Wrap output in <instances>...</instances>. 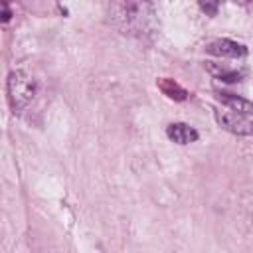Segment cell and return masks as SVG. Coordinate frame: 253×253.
<instances>
[{"label":"cell","instance_id":"obj_1","mask_svg":"<svg viewBox=\"0 0 253 253\" xmlns=\"http://www.w3.org/2000/svg\"><path fill=\"white\" fill-rule=\"evenodd\" d=\"M107 20L121 34L148 40L156 34V10L150 2H111L107 6Z\"/></svg>","mask_w":253,"mask_h":253},{"label":"cell","instance_id":"obj_2","mask_svg":"<svg viewBox=\"0 0 253 253\" xmlns=\"http://www.w3.org/2000/svg\"><path fill=\"white\" fill-rule=\"evenodd\" d=\"M6 93H8V103L14 109V113H20L34 101V97L38 93V83L30 73L16 69L8 75Z\"/></svg>","mask_w":253,"mask_h":253},{"label":"cell","instance_id":"obj_3","mask_svg":"<svg viewBox=\"0 0 253 253\" xmlns=\"http://www.w3.org/2000/svg\"><path fill=\"white\" fill-rule=\"evenodd\" d=\"M213 115H215L217 125H219L221 128H225L227 132H231V134L247 136V134L253 132V123H251L247 117H243V115H239V113H235V111L215 107V109H213Z\"/></svg>","mask_w":253,"mask_h":253},{"label":"cell","instance_id":"obj_4","mask_svg":"<svg viewBox=\"0 0 253 253\" xmlns=\"http://www.w3.org/2000/svg\"><path fill=\"white\" fill-rule=\"evenodd\" d=\"M208 53L211 55H217V57H231V59H237V57H245L247 55V47L239 42H233V40H227V38H219V40H213L208 43Z\"/></svg>","mask_w":253,"mask_h":253},{"label":"cell","instance_id":"obj_5","mask_svg":"<svg viewBox=\"0 0 253 253\" xmlns=\"http://www.w3.org/2000/svg\"><path fill=\"white\" fill-rule=\"evenodd\" d=\"M215 97L229 111H235V113H239L243 117L253 115V103L243 99V97H239V95H233V93H227V91H215Z\"/></svg>","mask_w":253,"mask_h":253},{"label":"cell","instance_id":"obj_6","mask_svg":"<svg viewBox=\"0 0 253 253\" xmlns=\"http://www.w3.org/2000/svg\"><path fill=\"white\" fill-rule=\"evenodd\" d=\"M166 136L176 144H190L198 140V130L186 123H170L166 126Z\"/></svg>","mask_w":253,"mask_h":253},{"label":"cell","instance_id":"obj_7","mask_svg":"<svg viewBox=\"0 0 253 253\" xmlns=\"http://www.w3.org/2000/svg\"><path fill=\"white\" fill-rule=\"evenodd\" d=\"M156 85H158V89H160L168 99H172V101H186L188 95H190L180 83H176V81L170 79V77H160V79L156 81Z\"/></svg>","mask_w":253,"mask_h":253},{"label":"cell","instance_id":"obj_8","mask_svg":"<svg viewBox=\"0 0 253 253\" xmlns=\"http://www.w3.org/2000/svg\"><path fill=\"white\" fill-rule=\"evenodd\" d=\"M206 69H208L215 79H221V81H227V83L241 81V77H243V73H241V71L227 69V67H225V65H221V63H211V61H208V63H206Z\"/></svg>","mask_w":253,"mask_h":253},{"label":"cell","instance_id":"obj_9","mask_svg":"<svg viewBox=\"0 0 253 253\" xmlns=\"http://www.w3.org/2000/svg\"><path fill=\"white\" fill-rule=\"evenodd\" d=\"M200 8L204 10V12H210L211 16H215V12H217V4L213 2V4H210V2H200Z\"/></svg>","mask_w":253,"mask_h":253},{"label":"cell","instance_id":"obj_10","mask_svg":"<svg viewBox=\"0 0 253 253\" xmlns=\"http://www.w3.org/2000/svg\"><path fill=\"white\" fill-rule=\"evenodd\" d=\"M2 8H4V14H2V20H4V22H8L12 14H10V10H8V6H6V4H2Z\"/></svg>","mask_w":253,"mask_h":253}]
</instances>
